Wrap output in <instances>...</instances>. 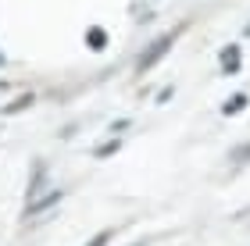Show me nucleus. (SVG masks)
Masks as SVG:
<instances>
[{
    "mask_svg": "<svg viewBox=\"0 0 250 246\" xmlns=\"http://www.w3.org/2000/svg\"><path fill=\"white\" fill-rule=\"evenodd\" d=\"M172 43H175V36H161V39H157L154 47H150V50H146L143 57H140V72H150L154 64L161 61V57H165L168 50H172Z\"/></svg>",
    "mask_w": 250,
    "mask_h": 246,
    "instance_id": "nucleus-1",
    "label": "nucleus"
},
{
    "mask_svg": "<svg viewBox=\"0 0 250 246\" xmlns=\"http://www.w3.org/2000/svg\"><path fill=\"white\" fill-rule=\"evenodd\" d=\"M240 157H250V147H243V150H236V153H232V161H240Z\"/></svg>",
    "mask_w": 250,
    "mask_h": 246,
    "instance_id": "nucleus-9",
    "label": "nucleus"
},
{
    "mask_svg": "<svg viewBox=\"0 0 250 246\" xmlns=\"http://www.w3.org/2000/svg\"><path fill=\"white\" fill-rule=\"evenodd\" d=\"M61 189H50V193L47 196H40V200H32V204L25 207V218H36V214H43V210H50L54 204H61Z\"/></svg>",
    "mask_w": 250,
    "mask_h": 246,
    "instance_id": "nucleus-2",
    "label": "nucleus"
},
{
    "mask_svg": "<svg viewBox=\"0 0 250 246\" xmlns=\"http://www.w3.org/2000/svg\"><path fill=\"white\" fill-rule=\"evenodd\" d=\"M115 150H118V143H104V147L97 150V157H107V153H115Z\"/></svg>",
    "mask_w": 250,
    "mask_h": 246,
    "instance_id": "nucleus-8",
    "label": "nucleus"
},
{
    "mask_svg": "<svg viewBox=\"0 0 250 246\" xmlns=\"http://www.w3.org/2000/svg\"><path fill=\"white\" fill-rule=\"evenodd\" d=\"M222 64H225L229 72H236V68H240V54H236V47H229V50L222 54Z\"/></svg>",
    "mask_w": 250,
    "mask_h": 246,
    "instance_id": "nucleus-4",
    "label": "nucleus"
},
{
    "mask_svg": "<svg viewBox=\"0 0 250 246\" xmlns=\"http://www.w3.org/2000/svg\"><path fill=\"white\" fill-rule=\"evenodd\" d=\"M243 107H247V96H243V93H236L232 100H225V107H222V111H225V114H240Z\"/></svg>",
    "mask_w": 250,
    "mask_h": 246,
    "instance_id": "nucleus-3",
    "label": "nucleus"
},
{
    "mask_svg": "<svg viewBox=\"0 0 250 246\" xmlns=\"http://www.w3.org/2000/svg\"><path fill=\"white\" fill-rule=\"evenodd\" d=\"M29 104H32V96H18V100H15V104H11V107H7V114H15V111H25Z\"/></svg>",
    "mask_w": 250,
    "mask_h": 246,
    "instance_id": "nucleus-7",
    "label": "nucleus"
},
{
    "mask_svg": "<svg viewBox=\"0 0 250 246\" xmlns=\"http://www.w3.org/2000/svg\"><path fill=\"white\" fill-rule=\"evenodd\" d=\"M86 39H89V47H93V50H104V29H89Z\"/></svg>",
    "mask_w": 250,
    "mask_h": 246,
    "instance_id": "nucleus-5",
    "label": "nucleus"
},
{
    "mask_svg": "<svg viewBox=\"0 0 250 246\" xmlns=\"http://www.w3.org/2000/svg\"><path fill=\"white\" fill-rule=\"evenodd\" d=\"M111 239H115V228H104V232H97L86 246H104V243H111Z\"/></svg>",
    "mask_w": 250,
    "mask_h": 246,
    "instance_id": "nucleus-6",
    "label": "nucleus"
},
{
    "mask_svg": "<svg viewBox=\"0 0 250 246\" xmlns=\"http://www.w3.org/2000/svg\"><path fill=\"white\" fill-rule=\"evenodd\" d=\"M247 36H250V25H247Z\"/></svg>",
    "mask_w": 250,
    "mask_h": 246,
    "instance_id": "nucleus-10",
    "label": "nucleus"
}]
</instances>
